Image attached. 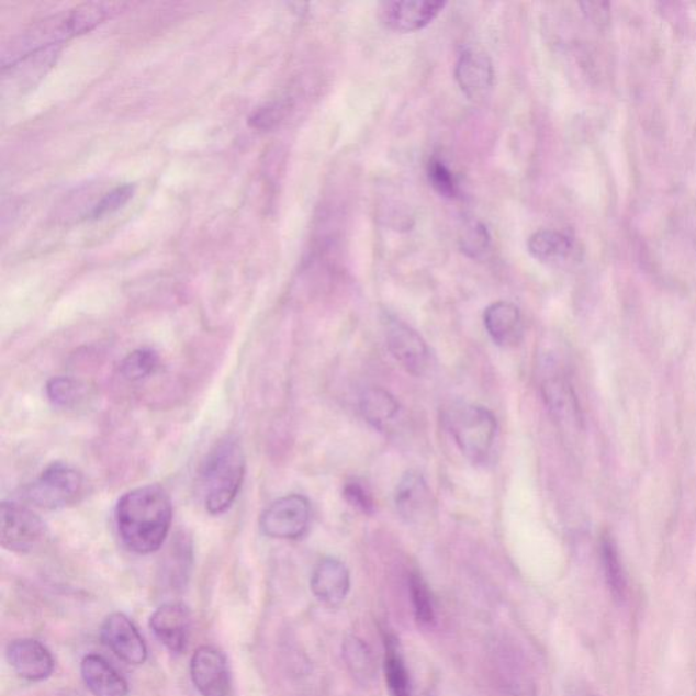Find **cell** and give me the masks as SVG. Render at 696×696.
Masks as SVG:
<instances>
[{"label": "cell", "instance_id": "obj_22", "mask_svg": "<svg viewBox=\"0 0 696 696\" xmlns=\"http://www.w3.org/2000/svg\"><path fill=\"white\" fill-rule=\"evenodd\" d=\"M602 559L610 593L615 600H625L627 591L625 572L621 568L618 547L609 535L604 536L602 540Z\"/></svg>", "mask_w": 696, "mask_h": 696}, {"label": "cell", "instance_id": "obj_29", "mask_svg": "<svg viewBox=\"0 0 696 696\" xmlns=\"http://www.w3.org/2000/svg\"><path fill=\"white\" fill-rule=\"evenodd\" d=\"M134 191V186L125 184L108 192L106 195L102 197L101 201L94 205L93 210H91L90 218L100 220L102 216L115 213V211L133 198Z\"/></svg>", "mask_w": 696, "mask_h": 696}, {"label": "cell", "instance_id": "obj_28", "mask_svg": "<svg viewBox=\"0 0 696 696\" xmlns=\"http://www.w3.org/2000/svg\"><path fill=\"white\" fill-rule=\"evenodd\" d=\"M427 173H429L431 187L435 188L439 195L448 199L459 197L458 181H456L453 173L450 172V169L441 159H431Z\"/></svg>", "mask_w": 696, "mask_h": 696}, {"label": "cell", "instance_id": "obj_7", "mask_svg": "<svg viewBox=\"0 0 696 696\" xmlns=\"http://www.w3.org/2000/svg\"><path fill=\"white\" fill-rule=\"evenodd\" d=\"M386 346L393 358L408 373L420 378L429 372L431 353L429 346L415 329L396 318L386 319Z\"/></svg>", "mask_w": 696, "mask_h": 696}, {"label": "cell", "instance_id": "obj_11", "mask_svg": "<svg viewBox=\"0 0 696 696\" xmlns=\"http://www.w3.org/2000/svg\"><path fill=\"white\" fill-rule=\"evenodd\" d=\"M5 658L16 675L30 682H43L55 670L54 655L36 639H15L9 643Z\"/></svg>", "mask_w": 696, "mask_h": 696}, {"label": "cell", "instance_id": "obj_1", "mask_svg": "<svg viewBox=\"0 0 696 696\" xmlns=\"http://www.w3.org/2000/svg\"><path fill=\"white\" fill-rule=\"evenodd\" d=\"M172 520V501L157 484L130 490L119 499L115 509L120 539L130 551L139 555L161 549Z\"/></svg>", "mask_w": 696, "mask_h": 696}, {"label": "cell", "instance_id": "obj_25", "mask_svg": "<svg viewBox=\"0 0 696 696\" xmlns=\"http://www.w3.org/2000/svg\"><path fill=\"white\" fill-rule=\"evenodd\" d=\"M411 602H413L415 618L424 626L435 625L436 609L424 579L419 574H411L409 577Z\"/></svg>", "mask_w": 696, "mask_h": 696}, {"label": "cell", "instance_id": "obj_27", "mask_svg": "<svg viewBox=\"0 0 696 696\" xmlns=\"http://www.w3.org/2000/svg\"><path fill=\"white\" fill-rule=\"evenodd\" d=\"M490 234L486 226L481 222H472L468 225L461 234L460 247L461 252L471 259H479L482 255L487 252L490 247Z\"/></svg>", "mask_w": 696, "mask_h": 696}, {"label": "cell", "instance_id": "obj_17", "mask_svg": "<svg viewBox=\"0 0 696 696\" xmlns=\"http://www.w3.org/2000/svg\"><path fill=\"white\" fill-rule=\"evenodd\" d=\"M81 675L94 696L128 695L127 681L101 655H87L81 663Z\"/></svg>", "mask_w": 696, "mask_h": 696}, {"label": "cell", "instance_id": "obj_32", "mask_svg": "<svg viewBox=\"0 0 696 696\" xmlns=\"http://www.w3.org/2000/svg\"><path fill=\"white\" fill-rule=\"evenodd\" d=\"M566 696H597L585 684L574 683L568 687Z\"/></svg>", "mask_w": 696, "mask_h": 696}, {"label": "cell", "instance_id": "obj_3", "mask_svg": "<svg viewBox=\"0 0 696 696\" xmlns=\"http://www.w3.org/2000/svg\"><path fill=\"white\" fill-rule=\"evenodd\" d=\"M444 425L471 463H484L492 454L498 422L492 411L471 403H453L445 409Z\"/></svg>", "mask_w": 696, "mask_h": 696}, {"label": "cell", "instance_id": "obj_18", "mask_svg": "<svg viewBox=\"0 0 696 696\" xmlns=\"http://www.w3.org/2000/svg\"><path fill=\"white\" fill-rule=\"evenodd\" d=\"M540 388L547 407L558 419H579L577 401H575L572 385L562 372L553 367H546Z\"/></svg>", "mask_w": 696, "mask_h": 696}, {"label": "cell", "instance_id": "obj_2", "mask_svg": "<svg viewBox=\"0 0 696 696\" xmlns=\"http://www.w3.org/2000/svg\"><path fill=\"white\" fill-rule=\"evenodd\" d=\"M245 467V454L236 438L222 439L211 450L201 472L204 505L211 515L231 509L242 490Z\"/></svg>", "mask_w": 696, "mask_h": 696}, {"label": "cell", "instance_id": "obj_19", "mask_svg": "<svg viewBox=\"0 0 696 696\" xmlns=\"http://www.w3.org/2000/svg\"><path fill=\"white\" fill-rule=\"evenodd\" d=\"M529 254L545 265L558 266L573 254V243L566 234L555 231L536 232L528 239Z\"/></svg>", "mask_w": 696, "mask_h": 696}, {"label": "cell", "instance_id": "obj_15", "mask_svg": "<svg viewBox=\"0 0 696 696\" xmlns=\"http://www.w3.org/2000/svg\"><path fill=\"white\" fill-rule=\"evenodd\" d=\"M313 595L328 606H339L346 600L351 587L350 572L336 558H325L317 563L311 579Z\"/></svg>", "mask_w": 696, "mask_h": 696}, {"label": "cell", "instance_id": "obj_14", "mask_svg": "<svg viewBox=\"0 0 696 696\" xmlns=\"http://www.w3.org/2000/svg\"><path fill=\"white\" fill-rule=\"evenodd\" d=\"M395 506L398 515L408 524L427 520L431 513V493L419 472L404 473L395 490Z\"/></svg>", "mask_w": 696, "mask_h": 696}, {"label": "cell", "instance_id": "obj_12", "mask_svg": "<svg viewBox=\"0 0 696 696\" xmlns=\"http://www.w3.org/2000/svg\"><path fill=\"white\" fill-rule=\"evenodd\" d=\"M150 630L170 652H184L191 635L190 609L179 603L164 604L151 615Z\"/></svg>", "mask_w": 696, "mask_h": 696}, {"label": "cell", "instance_id": "obj_9", "mask_svg": "<svg viewBox=\"0 0 696 696\" xmlns=\"http://www.w3.org/2000/svg\"><path fill=\"white\" fill-rule=\"evenodd\" d=\"M102 642L125 664L139 666L146 663L147 647L133 620L122 613H113L101 626Z\"/></svg>", "mask_w": 696, "mask_h": 696}, {"label": "cell", "instance_id": "obj_21", "mask_svg": "<svg viewBox=\"0 0 696 696\" xmlns=\"http://www.w3.org/2000/svg\"><path fill=\"white\" fill-rule=\"evenodd\" d=\"M344 658L348 670L359 683L368 684L374 676L372 652L361 638H347L344 644Z\"/></svg>", "mask_w": 696, "mask_h": 696}, {"label": "cell", "instance_id": "obj_26", "mask_svg": "<svg viewBox=\"0 0 696 696\" xmlns=\"http://www.w3.org/2000/svg\"><path fill=\"white\" fill-rule=\"evenodd\" d=\"M47 396L54 406L72 407L83 397V385L68 378H55L48 381Z\"/></svg>", "mask_w": 696, "mask_h": 696}, {"label": "cell", "instance_id": "obj_24", "mask_svg": "<svg viewBox=\"0 0 696 696\" xmlns=\"http://www.w3.org/2000/svg\"><path fill=\"white\" fill-rule=\"evenodd\" d=\"M159 368V356L153 348H139L130 352L120 363L119 372L130 382L150 378Z\"/></svg>", "mask_w": 696, "mask_h": 696}, {"label": "cell", "instance_id": "obj_20", "mask_svg": "<svg viewBox=\"0 0 696 696\" xmlns=\"http://www.w3.org/2000/svg\"><path fill=\"white\" fill-rule=\"evenodd\" d=\"M359 406L368 424L379 430H384L401 411V404L395 396L381 388H370L364 391Z\"/></svg>", "mask_w": 696, "mask_h": 696}, {"label": "cell", "instance_id": "obj_13", "mask_svg": "<svg viewBox=\"0 0 696 696\" xmlns=\"http://www.w3.org/2000/svg\"><path fill=\"white\" fill-rule=\"evenodd\" d=\"M447 3L429 2V0H404L391 2L382 8V21L391 30L411 33L424 30L437 19Z\"/></svg>", "mask_w": 696, "mask_h": 696}, {"label": "cell", "instance_id": "obj_31", "mask_svg": "<svg viewBox=\"0 0 696 696\" xmlns=\"http://www.w3.org/2000/svg\"><path fill=\"white\" fill-rule=\"evenodd\" d=\"M580 8L592 24L600 27L609 24L610 4L608 2H584L580 3Z\"/></svg>", "mask_w": 696, "mask_h": 696}, {"label": "cell", "instance_id": "obj_6", "mask_svg": "<svg viewBox=\"0 0 696 696\" xmlns=\"http://www.w3.org/2000/svg\"><path fill=\"white\" fill-rule=\"evenodd\" d=\"M311 524V504L305 496L290 494L272 502L262 513L260 528L272 539L296 540Z\"/></svg>", "mask_w": 696, "mask_h": 696}, {"label": "cell", "instance_id": "obj_10", "mask_svg": "<svg viewBox=\"0 0 696 696\" xmlns=\"http://www.w3.org/2000/svg\"><path fill=\"white\" fill-rule=\"evenodd\" d=\"M454 74L461 91L470 100L486 99L493 89V63L482 49L467 47L461 50Z\"/></svg>", "mask_w": 696, "mask_h": 696}, {"label": "cell", "instance_id": "obj_23", "mask_svg": "<svg viewBox=\"0 0 696 696\" xmlns=\"http://www.w3.org/2000/svg\"><path fill=\"white\" fill-rule=\"evenodd\" d=\"M385 678L392 696H413L406 664L392 639L386 642Z\"/></svg>", "mask_w": 696, "mask_h": 696}, {"label": "cell", "instance_id": "obj_16", "mask_svg": "<svg viewBox=\"0 0 696 696\" xmlns=\"http://www.w3.org/2000/svg\"><path fill=\"white\" fill-rule=\"evenodd\" d=\"M484 328L496 346L513 347L524 335L521 313L512 302H495L484 311Z\"/></svg>", "mask_w": 696, "mask_h": 696}, {"label": "cell", "instance_id": "obj_4", "mask_svg": "<svg viewBox=\"0 0 696 696\" xmlns=\"http://www.w3.org/2000/svg\"><path fill=\"white\" fill-rule=\"evenodd\" d=\"M83 476L76 468L54 463L36 481L22 490L21 498L44 510H58L77 504L83 494Z\"/></svg>", "mask_w": 696, "mask_h": 696}, {"label": "cell", "instance_id": "obj_5", "mask_svg": "<svg viewBox=\"0 0 696 696\" xmlns=\"http://www.w3.org/2000/svg\"><path fill=\"white\" fill-rule=\"evenodd\" d=\"M48 529L36 513L16 502H3L0 506V541L3 549L27 553L47 539Z\"/></svg>", "mask_w": 696, "mask_h": 696}, {"label": "cell", "instance_id": "obj_8", "mask_svg": "<svg viewBox=\"0 0 696 696\" xmlns=\"http://www.w3.org/2000/svg\"><path fill=\"white\" fill-rule=\"evenodd\" d=\"M191 677L202 696H234L229 664L218 649L202 647L193 653Z\"/></svg>", "mask_w": 696, "mask_h": 696}, {"label": "cell", "instance_id": "obj_30", "mask_svg": "<svg viewBox=\"0 0 696 696\" xmlns=\"http://www.w3.org/2000/svg\"><path fill=\"white\" fill-rule=\"evenodd\" d=\"M344 496L347 504L352 506L353 509L363 513V515H374L375 504L373 496L370 494L369 489L363 486L362 482L357 481V479L347 482L344 487Z\"/></svg>", "mask_w": 696, "mask_h": 696}]
</instances>
